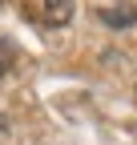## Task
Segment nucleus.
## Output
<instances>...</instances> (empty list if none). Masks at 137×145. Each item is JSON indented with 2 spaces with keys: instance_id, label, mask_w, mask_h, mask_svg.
<instances>
[{
  "instance_id": "nucleus-1",
  "label": "nucleus",
  "mask_w": 137,
  "mask_h": 145,
  "mask_svg": "<svg viewBox=\"0 0 137 145\" xmlns=\"http://www.w3.org/2000/svg\"><path fill=\"white\" fill-rule=\"evenodd\" d=\"M97 20L109 24V28H133L137 24V8L133 4H105V8H97Z\"/></svg>"
},
{
  "instance_id": "nucleus-2",
  "label": "nucleus",
  "mask_w": 137,
  "mask_h": 145,
  "mask_svg": "<svg viewBox=\"0 0 137 145\" xmlns=\"http://www.w3.org/2000/svg\"><path fill=\"white\" fill-rule=\"evenodd\" d=\"M44 20L65 28L68 20H73V0H44Z\"/></svg>"
}]
</instances>
